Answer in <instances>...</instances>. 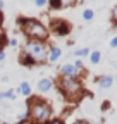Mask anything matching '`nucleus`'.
Listing matches in <instances>:
<instances>
[{
	"label": "nucleus",
	"mask_w": 117,
	"mask_h": 124,
	"mask_svg": "<svg viewBox=\"0 0 117 124\" xmlns=\"http://www.w3.org/2000/svg\"><path fill=\"white\" fill-rule=\"evenodd\" d=\"M26 114L31 124H48L53 117V108L52 103L43 97H29Z\"/></svg>",
	"instance_id": "obj_1"
},
{
	"label": "nucleus",
	"mask_w": 117,
	"mask_h": 124,
	"mask_svg": "<svg viewBox=\"0 0 117 124\" xmlns=\"http://www.w3.org/2000/svg\"><path fill=\"white\" fill-rule=\"evenodd\" d=\"M55 86L58 88L60 95L67 100V102H72L76 103L79 102L83 97H84V85L79 78H67V76H58L57 81H55Z\"/></svg>",
	"instance_id": "obj_2"
},
{
	"label": "nucleus",
	"mask_w": 117,
	"mask_h": 124,
	"mask_svg": "<svg viewBox=\"0 0 117 124\" xmlns=\"http://www.w3.org/2000/svg\"><path fill=\"white\" fill-rule=\"evenodd\" d=\"M17 24L21 26V31L28 36V40L35 41H47L50 36L48 28L38 19L33 17H17Z\"/></svg>",
	"instance_id": "obj_3"
},
{
	"label": "nucleus",
	"mask_w": 117,
	"mask_h": 124,
	"mask_svg": "<svg viewBox=\"0 0 117 124\" xmlns=\"http://www.w3.org/2000/svg\"><path fill=\"white\" fill-rule=\"evenodd\" d=\"M22 54H26L28 57H31V60L35 62V66L45 64V62H47V55H48V45L45 41L28 40L22 45Z\"/></svg>",
	"instance_id": "obj_4"
},
{
	"label": "nucleus",
	"mask_w": 117,
	"mask_h": 124,
	"mask_svg": "<svg viewBox=\"0 0 117 124\" xmlns=\"http://www.w3.org/2000/svg\"><path fill=\"white\" fill-rule=\"evenodd\" d=\"M47 28H50L48 31H52L57 36H67L71 33V29H72L71 23H67L64 19H50V24Z\"/></svg>",
	"instance_id": "obj_5"
},
{
	"label": "nucleus",
	"mask_w": 117,
	"mask_h": 124,
	"mask_svg": "<svg viewBox=\"0 0 117 124\" xmlns=\"http://www.w3.org/2000/svg\"><path fill=\"white\" fill-rule=\"evenodd\" d=\"M83 71H79V69H76L74 67V64H64L62 67H60V71H58V76H67V78H79V74H81Z\"/></svg>",
	"instance_id": "obj_6"
},
{
	"label": "nucleus",
	"mask_w": 117,
	"mask_h": 124,
	"mask_svg": "<svg viewBox=\"0 0 117 124\" xmlns=\"http://www.w3.org/2000/svg\"><path fill=\"white\" fill-rule=\"evenodd\" d=\"M53 86H55V81L50 79V78H41V79L36 83V90L40 93H48Z\"/></svg>",
	"instance_id": "obj_7"
},
{
	"label": "nucleus",
	"mask_w": 117,
	"mask_h": 124,
	"mask_svg": "<svg viewBox=\"0 0 117 124\" xmlns=\"http://www.w3.org/2000/svg\"><path fill=\"white\" fill-rule=\"evenodd\" d=\"M60 55H62V48H60V46H57V45H52V46H48L47 62H50V64H55V62L60 59Z\"/></svg>",
	"instance_id": "obj_8"
},
{
	"label": "nucleus",
	"mask_w": 117,
	"mask_h": 124,
	"mask_svg": "<svg viewBox=\"0 0 117 124\" xmlns=\"http://www.w3.org/2000/svg\"><path fill=\"white\" fill-rule=\"evenodd\" d=\"M112 83H114V78L109 76V74H105V76H98V78H96V85H98V88H102V90L110 88Z\"/></svg>",
	"instance_id": "obj_9"
},
{
	"label": "nucleus",
	"mask_w": 117,
	"mask_h": 124,
	"mask_svg": "<svg viewBox=\"0 0 117 124\" xmlns=\"http://www.w3.org/2000/svg\"><path fill=\"white\" fill-rule=\"evenodd\" d=\"M16 91H17V93H21L22 97H28V98L31 97V93H33V90H31V85H29L28 81H21Z\"/></svg>",
	"instance_id": "obj_10"
},
{
	"label": "nucleus",
	"mask_w": 117,
	"mask_h": 124,
	"mask_svg": "<svg viewBox=\"0 0 117 124\" xmlns=\"http://www.w3.org/2000/svg\"><path fill=\"white\" fill-rule=\"evenodd\" d=\"M17 60H19V64L21 66H24V67H33L35 66V62L31 60V57H28L26 54H19V57H17Z\"/></svg>",
	"instance_id": "obj_11"
},
{
	"label": "nucleus",
	"mask_w": 117,
	"mask_h": 124,
	"mask_svg": "<svg viewBox=\"0 0 117 124\" xmlns=\"http://www.w3.org/2000/svg\"><path fill=\"white\" fill-rule=\"evenodd\" d=\"M17 91L16 90H5V91H0V100H16Z\"/></svg>",
	"instance_id": "obj_12"
},
{
	"label": "nucleus",
	"mask_w": 117,
	"mask_h": 124,
	"mask_svg": "<svg viewBox=\"0 0 117 124\" xmlns=\"http://www.w3.org/2000/svg\"><path fill=\"white\" fill-rule=\"evenodd\" d=\"M90 62L93 66H96V64H100V60H102V54L98 52V50H93V52H90Z\"/></svg>",
	"instance_id": "obj_13"
},
{
	"label": "nucleus",
	"mask_w": 117,
	"mask_h": 124,
	"mask_svg": "<svg viewBox=\"0 0 117 124\" xmlns=\"http://www.w3.org/2000/svg\"><path fill=\"white\" fill-rule=\"evenodd\" d=\"M52 10H60L64 5H62V0H48V4H47Z\"/></svg>",
	"instance_id": "obj_14"
},
{
	"label": "nucleus",
	"mask_w": 117,
	"mask_h": 124,
	"mask_svg": "<svg viewBox=\"0 0 117 124\" xmlns=\"http://www.w3.org/2000/svg\"><path fill=\"white\" fill-rule=\"evenodd\" d=\"M90 48H88V46H83V48H78L76 52H74V55L78 57V59H83V57H88V55H90Z\"/></svg>",
	"instance_id": "obj_15"
},
{
	"label": "nucleus",
	"mask_w": 117,
	"mask_h": 124,
	"mask_svg": "<svg viewBox=\"0 0 117 124\" xmlns=\"http://www.w3.org/2000/svg\"><path fill=\"white\" fill-rule=\"evenodd\" d=\"M93 17H95V10H93V9H84L83 19H84V21H91Z\"/></svg>",
	"instance_id": "obj_16"
},
{
	"label": "nucleus",
	"mask_w": 117,
	"mask_h": 124,
	"mask_svg": "<svg viewBox=\"0 0 117 124\" xmlns=\"http://www.w3.org/2000/svg\"><path fill=\"white\" fill-rule=\"evenodd\" d=\"M33 2H35V5H36L38 9H43V7H47L48 0H33Z\"/></svg>",
	"instance_id": "obj_17"
},
{
	"label": "nucleus",
	"mask_w": 117,
	"mask_h": 124,
	"mask_svg": "<svg viewBox=\"0 0 117 124\" xmlns=\"http://www.w3.org/2000/svg\"><path fill=\"white\" fill-rule=\"evenodd\" d=\"M74 67H76V69H79V71H84V64H83V60H81V59H76Z\"/></svg>",
	"instance_id": "obj_18"
},
{
	"label": "nucleus",
	"mask_w": 117,
	"mask_h": 124,
	"mask_svg": "<svg viewBox=\"0 0 117 124\" xmlns=\"http://www.w3.org/2000/svg\"><path fill=\"white\" fill-rule=\"evenodd\" d=\"M112 21H114V24H117V5H114V9H112Z\"/></svg>",
	"instance_id": "obj_19"
},
{
	"label": "nucleus",
	"mask_w": 117,
	"mask_h": 124,
	"mask_svg": "<svg viewBox=\"0 0 117 124\" xmlns=\"http://www.w3.org/2000/svg\"><path fill=\"white\" fill-rule=\"evenodd\" d=\"M76 4V0H62V5L64 7H71V5H74Z\"/></svg>",
	"instance_id": "obj_20"
},
{
	"label": "nucleus",
	"mask_w": 117,
	"mask_h": 124,
	"mask_svg": "<svg viewBox=\"0 0 117 124\" xmlns=\"http://www.w3.org/2000/svg\"><path fill=\"white\" fill-rule=\"evenodd\" d=\"M7 43H9V45H10V46H12V48H16V46H17V45H19V43H17V40H16V38H10V40H9V41H7Z\"/></svg>",
	"instance_id": "obj_21"
},
{
	"label": "nucleus",
	"mask_w": 117,
	"mask_h": 124,
	"mask_svg": "<svg viewBox=\"0 0 117 124\" xmlns=\"http://www.w3.org/2000/svg\"><path fill=\"white\" fill-rule=\"evenodd\" d=\"M109 45H110V48H117V36H114V38L110 40Z\"/></svg>",
	"instance_id": "obj_22"
},
{
	"label": "nucleus",
	"mask_w": 117,
	"mask_h": 124,
	"mask_svg": "<svg viewBox=\"0 0 117 124\" xmlns=\"http://www.w3.org/2000/svg\"><path fill=\"white\" fill-rule=\"evenodd\" d=\"M48 124H66V122H64L62 119H52V121H50Z\"/></svg>",
	"instance_id": "obj_23"
},
{
	"label": "nucleus",
	"mask_w": 117,
	"mask_h": 124,
	"mask_svg": "<svg viewBox=\"0 0 117 124\" xmlns=\"http://www.w3.org/2000/svg\"><path fill=\"white\" fill-rule=\"evenodd\" d=\"M72 124H90V122H88V121H74Z\"/></svg>",
	"instance_id": "obj_24"
},
{
	"label": "nucleus",
	"mask_w": 117,
	"mask_h": 124,
	"mask_svg": "<svg viewBox=\"0 0 117 124\" xmlns=\"http://www.w3.org/2000/svg\"><path fill=\"white\" fill-rule=\"evenodd\" d=\"M2 24H4V14L0 12V28H2Z\"/></svg>",
	"instance_id": "obj_25"
},
{
	"label": "nucleus",
	"mask_w": 117,
	"mask_h": 124,
	"mask_svg": "<svg viewBox=\"0 0 117 124\" xmlns=\"http://www.w3.org/2000/svg\"><path fill=\"white\" fill-rule=\"evenodd\" d=\"M4 7H5V2H4V0H0V12H2Z\"/></svg>",
	"instance_id": "obj_26"
},
{
	"label": "nucleus",
	"mask_w": 117,
	"mask_h": 124,
	"mask_svg": "<svg viewBox=\"0 0 117 124\" xmlns=\"http://www.w3.org/2000/svg\"><path fill=\"white\" fill-rule=\"evenodd\" d=\"M102 108H103V110H105V108H109V102H103V105H102Z\"/></svg>",
	"instance_id": "obj_27"
},
{
	"label": "nucleus",
	"mask_w": 117,
	"mask_h": 124,
	"mask_svg": "<svg viewBox=\"0 0 117 124\" xmlns=\"http://www.w3.org/2000/svg\"><path fill=\"white\" fill-rule=\"evenodd\" d=\"M2 122H4V121H2V117H0V124H2Z\"/></svg>",
	"instance_id": "obj_28"
},
{
	"label": "nucleus",
	"mask_w": 117,
	"mask_h": 124,
	"mask_svg": "<svg viewBox=\"0 0 117 124\" xmlns=\"http://www.w3.org/2000/svg\"><path fill=\"white\" fill-rule=\"evenodd\" d=\"M2 124H10V122H2Z\"/></svg>",
	"instance_id": "obj_29"
}]
</instances>
